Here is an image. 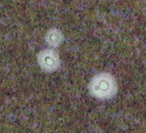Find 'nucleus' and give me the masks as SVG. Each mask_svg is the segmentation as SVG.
<instances>
[{"label": "nucleus", "mask_w": 146, "mask_h": 133, "mask_svg": "<svg viewBox=\"0 0 146 133\" xmlns=\"http://www.w3.org/2000/svg\"><path fill=\"white\" fill-rule=\"evenodd\" d=\"M37 61L41 68L48 72L56 70L60 65L59 56L53 50L41 51L38 54Z\"/></svg>", "instance_id": "obj_2"}, {"label": "nucleus", "mask_w": 146, "mask_h": 133, "mask_svg": "<svg viewBox=\"0 0 146 133\" xmlns=\"http://www.w3.org/2000/svg\"><path fill=\"white\" fill-rule=\"evenodd\" d=\"M90 91L98 99H108L117 91V85L114 78L108 73H99L93 78L90 84Z\"/></svg>", "instance_id": "obj_1"}, {"label": "nucleus", "mask_w": 146, "mask_h": 133, "mask_svg": "<svg viewBox=\"0 0 146 133\" xmlns=\"http://www.w3.org/2000/svg\"><path fill=\"white\" fill-rule=\"evenodd\" d=\"M45 39L50 46L57 47L61 44L63 40V35L59 30L51 29L46 34Z\"/></svg>", "instance_id": "obj_3"}]
</instances>
